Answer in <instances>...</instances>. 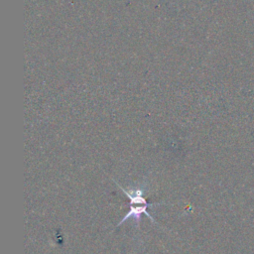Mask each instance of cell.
<instances>
[{
  "label": "cell",
  "instance_id": "1",
  "mask_svg": "<svg viewBox=\"0 0 254 254\" xmlns=\"http://www.w3.org/2000/svg\"><path fill=\"white\" fill-rule=\"evenodd\" d=\"M115 184L118 186V188L125 193V195L130 199V209L129 211L124 215V217L119 221V223L117 224V227L119 225H121L123 222H125L126 220L130 219V218H133L134 222L136 223V225H138L141 221V215L144 213L146 214L149 219L151 221H155L154 217L148 212L147 208L148 207H152L158 203H149L147 202L146 198L144 197V190L142 188H139V189H136V190H125L123 187H121L118 183L115 182Z\"/></svg>",
  "mask_w": 254,
  "mask_h": 254
}]
</instances>
